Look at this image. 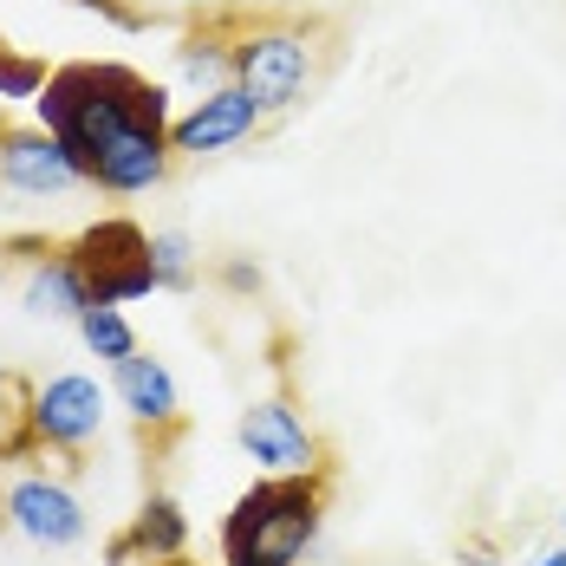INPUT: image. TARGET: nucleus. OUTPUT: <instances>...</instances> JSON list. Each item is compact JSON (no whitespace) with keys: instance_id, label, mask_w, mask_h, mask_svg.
I'll return each mask as SVG.
<instances>
[{"instance_id":"f257e3e1","label":"nucleus","mask_w":566,"mask_h":566,"mask_svg":"<svg viewBox=\"0 0 566 566\" xmlns=\"http://www.w3.org/2000/svg\"><path fill=\"white\" fill-rule=\"evenodd\" d=\"M40 130L72 150L85 189L98 196H150L176 170L170 150V85L124 59H72L53 65L46 92L27 105Z\"/></svg>"},{"instance_id":"f03ea898","label":"nucleus","mask_w":566,"mask_h":566,"mask_svg":"<svg viewBox=\"0 0 566 566\" xmlns=\"http://www.w3.org/2000/svg\"><path fill=\"white\" fill-rule=\"evenodd\" d=\"M228 46H234V85L261 105V117H281L306 105V92L319 85L333 59V20L228 7Z\"/></svg>"},{"instance_id":"7ed1b4c3","label":"nucleus","mask_w":566,"mask_h":566,"mask_svg":"<svg viewBox=\"0 0 566 566\" xmlns=\"http://www.w3.org/2000/svg\"><path fill=\"white\" fill-rule=\"evenodd\" d=\"M333 475H254L222 514V566H300L326 527Z\"/></svg>"},{"instance_id":"20e7f679","label":"nucleus","mask_w":566,"mask_h":566,"mask_svg":"<svg viewBox=\"0 0 566 566\" xmlns=\"http://www.w3.org/2000/svg\"><path fill=\"white\" fill-rule=\"evenodd\" d=\"M105 417H112V385H98L92 371L27 378L20 385V423L0 437V462L7 455H53L72 475L78 455L105 437Z\"/></svg>"},{"instance_id":"39448f33","label":"nucleus","mask_w":566,"mask_h":566,"mask_svg":"<svg viewBox=\"0 0 566 566\" xmlns=\"http://www.w3.org/2000/svg\"><path fill=\"white\" fill-rule=\"evenodd\" d=\"M65 254L78 261V274L92 286V306H137V300L164 293L157 268H150V228H137L130 216H98L65 241Z\"/></svg>"},{"instance_id":"423d86ee","label":"nucleus","mask_w":566,"mask_h":566,"mask_svg":"<svg viewBox=\"0 0 566 566\" xmlns=\"http://www.w3.org/2000/svg\"><path fill=\"white\" fill-rule=\"evenodd\" d=\"M0 521H7V534H20V541L40 547V554H65V547H78V541L92 534L85 495L72 489L65 469H20V475H7V489H0Z\"/></svg>"},{"instance_id":"0eeeda50","label":"nucleus","mask_w":566,"mask_h":566,"mask_svg":"<svg viewBox=\"0 0 566 566\" xmlns=\"http://www.w3.org/2000/svg\"><path fill=\"white\" fill-rule=\"evenodd\" d=\"M234 443L261 475H333V455L319 443V430L306 423V410L293 397H254L234 417Z\"/></svg>"},{"instance_id":"6e6552de","label":"nucleus","mask_w":566,"mask_h":566,"mask_svg":"<svg viewBox=\"0 0 566 566\" xmlns=\"http://www.w3.org/2000/svg\"><path fill=\"white\" fill-rule=\"evenodd\" d=\"M20 268V306L27 319H46V326H78V313L92 306V286L78 274V261L65 254V241H40V234H13L0 241Z\"/></svg>"},{"instance_id":"1a4fd4ad","label":"nucleus","mask_w":566,"mask_h":566,"mask_svg":"<svg viewBox=\"0 0 566 566\" xmlns=\"http://www.w3.org/2000/svg\"><path fill=\"white\" fill-rule=\"evenodd\" d=\"M0 189L7 196H33V202H53L85 189V176L72 164V150L59 144L53 130H40L33 117H0Z\"/></svg>"},{"instance_id":"9d476101","label":"nucleus","mask_w":566,"mask_h":566,"mask_svg":"<svg viewBox=\"0 0 566 566\" xmlns=\"http://www.w3.org/2000/svg\"><path fill=\"white\" fill-rule=\"evenodd\" d=\"M112 403L130 417V430L150 443V450H170L176 437H182V391H176L170 365L157 358V352H130V358H117L112 365Z\"/></svg>"},{"instance_id":"9b49d317","label":"nucleus","mask_w":566,"mask_h":566,"mask_svg":"<svg viewBox=\"0 0 566 566\" xmlns=\"http://www.w3.org/2000/svg\"><path fill=\"white\" fill-rule=\"evenodd\" d=\"M261 105L241 92V85H222V92H209V98H189V112H176L170 124V150L176 157H228V150H241L248 137H261Z\"/></svg>"},{"instance_id":"f8f14e48","label":"nucleus","mask_w":566,"mask_h":566,"mask_svg":"<svg viewBox=\"0 0 566 566\" xmlns=\"http://www.w3.org/2000/svg\"><path fill=\"white\" fill-rule=\"evenodd\" d=\"M182 554H189V514L164 489H150L137 502V514L105 541V566H157V560H182Z\"/></svg>"},{"instance_id":"ddd939ff","label":"nucleus","mask_w":566,"mask_h":566,"mask_svg":"<svg viewBox=\"0 0 566 566\" xmlns=\"http://www.w3.org/2000/svg\"><path fill=\"white\" fill-rule=\"evenodd\" d=\"M170 85H182L189 98H209L234 85V46H228V7H209L202 20H189L170 46Z\"/></svg>"},{"instance_id":"4468645a","label":"nucleus","mask_w":566,"mask_h":566,"mask_svg":"<svg viewBox=\"0 0 566 566\" xmlns=\"http://www.w3.org/2000/svg\"><path fill=\"white\" fill-rule=\"evenodd\" d=\"M78 339H85V352L112 371L117 358H130V352H144L137 345V326H130V313L124 306H85L78 313Z\"/></svg>"},{"instance_id":"2eb2a0df","label":"nucleus","mask_w":566,"mask_h":566,"mask_svg":"<svg viewBox=\"0 0 566 566\" xmlns=\"http://www.w3.org/2000/svg\"><path fill=\"white\" fill-rule=\"evenodd\" d=\"M150 268H157L164 293H189V286L202 281V248L182 228H150Z\"/></svg>"},{"instance_id":"dca6fc26","label":"nucleus","mask_w":566,"mask_h":566,"mask_svg":"<svg viewBox=\"0 0 566 566\" xmlns=\"http://www.w3.org/2000/svg\"><path fill=\"white\" fill-rule=\"evenodd\" d=\"M46 78H53L46 59H33V53H20V46L0 40V105H33L46 92Z\"/></svg>"},{"instance_id":"f3484780","label":"nucleus","mask_w":566,"mask_h":566,"mask_svg":"<svg viewBox=\"0 0 566 566\" xmlns=\"http://www.w3.org/2000/svg\"><path fill=\"white\" fill-rule=\"evenodd\" d=\"M78 7H85V13H105L124 33H144V27H150V13H144V7H124V0H78Z\"/></svg>"},{"instance_id":"a211bd4d","label":"nucleus","mask_w":566,"mask_h":566,"mask_svg":"<svg viewBox=\"0 0 566 566\" xmlns=\"http://www.w3.org/2000/svg\"><path fill=\"white\" fill-rule=\"evenodd\" d=\"M216 281H222L228 293H261V268H254V261H222Z\"/></svg>"},{"instance_id":"6ab92c4d","label":"nucleus","mask_w":566,"mask_h":566,"mask_svg":"<svg viewBox=\"0 0 566 566\" xmlns=\"http://www.w3.org/2000/svg\"><path fill=\"white\" fill-rule=\"evenodd\" d=\"M20 385H27V378H13V371L0 365V430H13V423H20Z\"/></svg>"},{"instance_id":"aec40b11","label":"nucleus","mask_w":566,"mask_h":566,"mask_svg":"<svg viewBox=\"0 0 566 566\" xmlns=\"http://www.w3.org/2000/svg\"><path fill=\"white\" fill-rule=\"evenodd\" d=\"M234 7H248V13H300V0H234Z\"/></svg>"},{"instance_id":"412c9836","label":"nucleus","mask_w":566,"mask_h":566,"mask_svg":"<svg viewBox=\"0 0 566 566\" xmlns=\"http://www.w3.org/2000/svg\"><path fill=\"white\" fill-rule=\"evenodd\" d=\"M534 566H566V547H547V554H541Z\"/></svg>"},{"instance_id":"4be33fe9","label":"nucleus","mask_w":566,"mask_h":566,"mask_svg":"<svg viewBox=\"0 0 566 566\" xmlns=\"http://www.w3.org/2000/svg\"><path fill=\"white\" fill-rule=\"evenodd\" d=\"M176 7H202V13H209V7H222V0H176Z\"/></svg>"},{"instance_id":"5701e85b","label":"nucleus","mask_w":566,"mask_h":566,"mask_svg":"<svg viewBox=\"0 0 566 566\" xmlns=\"http://www.w3.org/2000/svg\"><path fill=\"white\" fill-rule=\"evenodd\" d=\"M157 566H196V560H189V554H182V560H157Z\"/></svg>"}]
</instances>
